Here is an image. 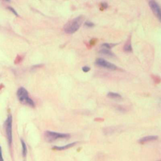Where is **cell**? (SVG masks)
Returning <instances> with one entry per match:
<instances>
[{
  "label": "cell",
  "instance_id": "obj_13",
  "mask_svg": "<svg viewBox=\"0 0 161 161\" xmlns=\"http://www.w3.org/2000/svg\"><path fill=\"white\" fill-rule=\"evenodd\" d=\"M116 44L115 43H103L102 45V47H104L105 49H108V50H109L110 48H111L112 47H114Z\"/></svg>",
  "mask_w": 161,
  "mask_h": 161
},
{
  "label": "cell",
  "instance_id": "obj_9",
  "mask_svg": "<svg viewBox=\"0 0 161 161\" xmlns=\"http://www.w3.org/2000/svg\"><path fill=\"white\" fill-rule=\"evenodd\" d=\"M107 96H108V97H109L111 99H114V100H119V99H122L121 96L120 94H118V93H116V92H108Z\"/></svg>",
  "mask_w": 161,
  "mask_h": 161
},
{
  "label": "cell",
  "instance_id": "obj_16",
  "mask_svg": "<svg viewBox=\"0 0 161 161\" xmlns=\"http://www.w3.org/2000/svg\"><path fill=\"white\" fill-rule=\"evenodd\" d=\"M7 8H8L9 11H11L13 14H14L16 16H18V14L17 13V12L16 11V10H14V8H13L12 7H10V6L7 7Z\"/></svg>",
  "mask_w": 161,
  "mask_h": 161
},
{
  "label": "cell",
  "instance_id": "obj_6",
  "mask_svg": "<svg viewBox=\"0 0 161 161\" xmlns=\"http://www.w3.org/2000/svg\"><path fill=\"white\" fill-rule=\"evenodd\" d=\"M148 4L150 9L153 11V13L155 14V15L158 18L159 20H160V16H161L160 8L158 4L155 1H150L148 2Z\"/></svg>",
  "mask_w": 161,
  "mask_h": 161
},
{
  "label": "cell",
  "instance_id": "obj_18",
  "mask_svg": "<svg viewBox=\"0 0 161 161\" xmlns=\"http://www.w3.org/2000/svg\"><path fill=\"white\" fill-rule=\"evenodd\" d=\"M97 42V39H95V38H93L92 40H90V42H89V45L90 46H93Z\"/></svg>",
  "mask_w": 161,
  "mask_h": 161
},
{
  "label": "cell",
  "instance_id": "obj_1",
  "mask_svg": "<svg viewBox=\"0 0 161 161\" xmlns=\"http://www.w3.org/2000/svg\"><path fill=\"white\" fill-rule=\"evenodd\" d=\"M84 20L82 16H79L69 21L64 26V30L68 34H72L79 30Z\"/></svg>",
  "mask_w": 161,
  "mask_h": 161
},
{
  "label": "cell",
  "instance_id": "obj_17",
  "mask_svg": "<svg viewBox=\"0 0 161 161\" xmlns=\"http://www.w3.org/2000/svg\"><path fill=\"white\" fill-rule=\"evenodd\" d=\"M153 80H154L157 84L159 83L160 81V77H159L158 76H157V75H156V76H153Z\"/></svg>",
  "mask_w": 161,
  "mask_h": 161
},
{
  "label": "cell",
  "instance_id": "obj_21",
  "mask_svg": "<svg viewBox=\"0 0 161 161\" xmlns=\"http://www.w3.org/2000/svg\"><path fill=\"white\" fill-rule=\"evenodd\" d=\"M157 161H160V160H157Z\"/></svg>",
  "mask_w": 161,
  "mask_h": 161
},
{
  "label": "cell",
  "instance_id": "obj_15",
  "mask_svg": "<svg viewBox=\"0 0 161 161\" xmlns=\"http://www.w3.org/2000/svg\"><path fill=\"white\" fill-rule=\"evenodd\" d=\"M84 25H85L86 26H87V27H93L94 26V24L92 22H91V21H86Z\"/></svg>",
  "mask_w": 161,
  "mask_h": 161
},
{
  "label": "cell",
  "instance_id": "obj_4",
  "mask_svg": "<svg viewBox=\"0 0 161 161\" xmlns=\"http://www.w3.org/2000/svg\"><path fill=\"white\" fill-rule=\"evenodd\" d=\"M5 125V130H6V134L8 139V142L9 145H11L12 143V116L11 115H9L5 121L4 123Z\"/></svg>",
  "mask_w": 161,
  "mask_h": 161
},
{
  "label": "cell",
  "instance_id": "obj_2",
  "mask_svg": "<svg viewBox=\"0 0 161 161\" xmlns=\"http://www.w3.org/2000/svg\"><path fill=\"white\" fill-rule=\"evenodd\" d=\"M17 97L21 103L25 105H28L32 108L35 107V103L29 97L28 92L25 88L21 87L18 89Z\"/></svg>",
  "mask_w": 161,
  "mask_h": 161
},
{
  "label": "cell",
  "instance_id": "obj_11",
  "mask_svg": "<svg viewBox=\"0 0 161 161\" xmlns=\"http://www.w3.org/2000/svg\"><path fill=\"white\" fill-rule=\"evenodd\" d=\"M99 52L101 54H103V55H106V56H109V57H113V56L114 55V53L112 52H111L109 50L105 49V48L100 50V51Z\"/></svg>",
  "mask_w": 161,
  "mask_h": 161
},
{
  "label": "cell",
  "instance_id": "obj_12",
  "mask_svg": "<svg viewBox=\"0 0 161 161\" xmlns=\"http://www.w3.org/2000/svg\"><path fill=\"white\" fill-rule=\"evenodd\" d=\"M21 146H22V155L23 157H25L27 153V148L25 142L21 139Z\"/></svg>",
  "mask_w": 161,
  "mask_h": 161
},
{
  "label": "cell",
  "instance_id": "obj_5",
  "mask_svg": "<svg viewBox=\"0 0 161 161\" xmlns=\"http://www.w3.org/2000/svg\"><path fill=\"white\" fill-rule=\"evenodd\" d=\"M95 64L99 67H101L111 69V70H116L118 69V67L114 64H111L109 62H107L104 59L101 58L96 59Z\"/></svg>",
  "mask_w": 161,
  "mask_h": 161
},
{
  "label": "cell",
  "instance_id": "obj_20",
  "mask_svg": "<svg viewBox=\"0 0 161 161\" xmlns=\"http://www.w3.org/2000/svg\"><path fill=\"white\" fill-rule=\"evenodd\" d=\"M0 161H4V159L3 158V155H2V150H1V147L0 146Z\"/></svg>",
  "mask_w": 161,
  "mask_h": 161
},
{
  "label": "cell",
  "instance_id": "obj_8",
  "mask_svg": "<svg viewBox=\"0 0 161 161\" xmlns=\"http://www.w3.org/2000/svg\"><path fill=\"white\" fill-rule=\"evenodd\" d=\"M77 142H72L70 143L69 144H67L66 145H64V146H61V147H58V146H54L53 147H52V150H64L65 149H68L69 148H71L72 147H74L75 145H76Z\"/></svg>",
  "mask_w": 161,
  "mask_h": 161
},
{
  "label": "cell",
  "instance_id": "obj_10",
  "mask_svg": "<svg viewBox=\"0 0 161 161\" xmlns=\"http://www.w3.org/2000/svg\"><path fill=\"white\" fill-rule=\"evenodd\" d=\"M123 50L125 52H131L132 51V48H131V41L130 40H128L126 43L125 44L123 47Z\"/></svg>",
  "mask_w": 161,
  "mask_h": 161
},
{
  "label": "cell",
  "instance_id": "obj_3",
  "mask_svg": "<svg viewBox=\"0 0 161 161\" xmlns=\"http://www.w3.org/2000/svg\"><path fill=\"white\" fill-rule=\"evenodd\" d=\"M45 140L48 142H52L58 139H69L70 136L67 133H60L51 131H46L44 134Z\"/></svg>",
  "mask_w": 161,
  "mask_h": 161
},
{
  "label": "cell",
  "instance_id": "obj_14",
  "mask_svg": "<svg viewBox=\"0 0 161 161\" xmlns=\"http://www.w3.org/2000/svg\"><path fill=\"white\" fill-rule=\"evenodd\" d=\"M100 6H101V8H100V9L101 11H103V9H106L108 7V4L106 2H102L101 4H100Z\"/></svg>",
  "mask_w": 161,
  "mask_h": 161
},
{
  "label": "cell",
  "instance_id": "obj_7",
  "mask_svg": "<svg viewBox=\"0 0 161 161\" xmlns=\"http://www.w3.org/2000/svg\"><path fill=\"white\" fill-rule=\"evenodd\" d=\"M157 138H158L157 136H154V135L147 136L143 137V138H140V140H138V143H140L141 144H143L145 143H147V142H150V141L155 140Z\"/></svg>",
  "mask_w": 161,
  "mask_h": 161
},
{
  "label": "cell",
  "instance_id": "obj_19",
  "mask_svg": "<svg viewBox=\"0 0 161 161\" xmlns=\"http://www.w3.org/2000/svg\"><path fill=\"white\" fill-rule=\"evenodd\" d=\"M82 70H83V72H87L90 70V67H87V66H84L82 68Z\"/></svg>",
  "mask_w": 161,
  "mask_h": 161
}]
</instances>
